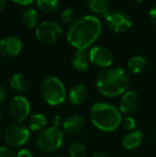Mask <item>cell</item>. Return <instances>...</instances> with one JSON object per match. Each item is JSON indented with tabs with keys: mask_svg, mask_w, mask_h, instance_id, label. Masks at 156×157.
I'll return each mask as SVG.
<instances>
[{
	"mask_svg": "<svg viewBox=\"0 0 156 157\" xmlns=\"http://www.w3.org/2000/svg\"><path fill=\"white\" fill-rule=\"evenodd\" d=\"M12 1L16 2V3H18V4H23V6H29L34 0H12Z\"/></svg>",
	"mask_w": 156,
	"mask_h": 157,
	"instance_id": "cell-30",
	"label": "cell"
},
{
	"mask_svg": "<svg viewBox=\"0 0 156 157\" xmlns=\"http://www.w3.org/2000/svg\"><path fill=\"white\" fill-rule=\"evenodd\" d=\"M96 89L106 97H117L124 94L128 87V76L123 68L110 67L96 77Z\"/></svg>",
	"mask_w": 156,
	"mask_h": 157,
	"instance_id": "cell-2",
	"label": "cell"
},
{
	"mask_svg": "<svg viewBox=\"0 0 156 157\" xmlns=\"http://www.w3.org/2000/svg\"><path fill=\"white\" fill-rule=\"evenodd\" d=\"M106 24L112 31L126 32L131 27V18L126 12L121 10H110L104 15Z\"/></svg>",
	"mask_w": 156,
	"mask_h": 157,
	"instance_id": "cell-8",
	"label": "cell"
},
{
	"mask_svg": "<svg viewBox=\"0 0 156 157\" xmlns=\"http://www.w3.org/2000/svg\"><path fill=\"white\" fill-rule=\"evenodd\" d=\"M72 18H73V9H64L61 13V23L63 25H69L70 23H72Z\"/></svg>",
	"mask_w": 156,
	"mask_h": 157,
	"instance_id": "cell-25",
	"label": "cell"
},
{
	"mask_svg": "<svg viewBox=\"0 0 156 157\" xmlns=\"http://www.w3.org/2000/svg\"><path fill=\"white\" fill-rule=\"evenodd\" d=\"M30 103L23 95H16L9 103V114L15 123H21L29 117Z\"/></svg>",
	"mask_w": 156,
	"mask_h": 157,
	"instance_id": "cell-9",
	"label": "cell"
},
{
	"mask_svg": "<svg viewBox=\"0 0 156 157\" xmlns=\"http://www.w3.org/2000/svg\"><path fill=\"white\" fill-rule=\"evenodd\" d=\"M87 3L90 10L96 14L105 15L109 11L108 0H88Z\"/></svg>",
	"mask_w": 156,
	"mask_h": 157,
	"instance_id": "cell-22",
	"label": "cell"
},
{
	"mask_svg": "<svg viewBox=\"0 0 156 157\" xmlns=\"http://www.w3.org/2000/svg\"><path fill=\"white\" fill-rule=\"evenodd\" d=\"M102 32V23L96 16L85 15L73 21L67 30V42L76 49H87Z\"/></svg>",
	"mask_w": 156,
	"mask_h": 157,
	"instance_id": "cell-1",
	"label": "cell"
},
{
	"mask_svg": "<svg viewBox=\"0 0 156 157\" xmlns=\"http://www.w3.org/2000/svg\"><path fill=\"white\" fill-rule=\"evenodd\" d=\"M140 104L139 95L136 91L129 90L124 94L121 95L120 103H119V110L121 113L131 114L137 110Z\"/></svg>",
	"mask_w": 156,
	"mask_h": 157,
	"instance_id": "cell-11",
	"label": "cell"
},
{
	"mask_svg": "<svg viewBox=\"0 0 156 157\" xmlns=\"http://www.w3.org/2000/svg\"><path fill=\"white\" fill-rule=\"evenodd\" d=\"M152 141H153V142H154L155 144H156V130L154 132V134L152 135Z\"/></svg>",
	"mask_w": 156,
	"mask_h": 157,
	"instance_id": "cell-33",
	"label": "cell"
},
{
	"mask_svg": "<svg viewBox=\"0 0 156 157\" xmlns=\"http://www.w3.org/2000/svg\"><path fill=\"white\" fill-rule=\"evenodd\" d=\"M59 0H36V6L39 10L44 14L55 13L59 8Z\"/></svg>",
	"mask_w": 156,
	"mask_h": 157,
	"instance_id": "cell-21",
	"label": "cell"
},
{
	"mask_svg": "<svg viewBox=\"0 0 156 157\" xmlns=\"http://www.w3.org/2000/svg\"><path fill=\"white\" fill-rule=\"evenodd\" d=\"M16 157H33V155H32V153H31L30 150L23 147V149H21L18 152H17Z\"/></svg>",
	"mask_w": 156,
	"mask_h": 157,
	"instance_id": "cell-27",
	"label": "cell"
},
{
	"mask_svg": "<svg viewBox=\"0 0 156 157\" xmlns=\"http://www.w3.org/2000/svg\"><path fill=\"white\" fill-rule=\"evenodd\" d=\"M0 134H1V128H0Z\"/></svg>",
	"mask_w": 156,
	"mask_h": 157,
	"instance_id": "cell-36",
	"label": "cell"
},
{
	"mask_svg": "<svg viewBox=\"0 0 156 157\" xmlns=\"http://www.w3.org/2000/svg\"><path fill=\"white\" fill-rule=\"evenodd\" d=\"M6 0H0V12H1L2 9H3L4 6H6Z\"/></svg>",
	"mask_w": 156,
	"mask_h": 157,
	"instance_id": "cell-32",
	"label": "cell"
},
{
	"mask_svg": "<svg viewBox=\"0 0 156 157\" xmlns=\"http://www.w3.org/2000/svg\"><path fill=\"white\" fill-rule=\"evenodd\" d=\"M69 153L70 157H86L87 155L85 144L80 141H76V142L72 143L69 149Z\"/></svg>",
	"mask_w": 156,
	"mask_h": 157,
	"instance_id": "cell-23",
	"label": "cell"
},
{
	"mask_svg": "<svg viewBox=\"0 0 156 157\" xmlns=\"http://www.w3.org/2000/svg\"><path fill=\"white\" fill-rule=\"evenodd\" d=\"M47 125V118L43 113H34L29 120V130L31 132H39L43 130Z\"/></svg>",
	"mask_w": 156,
	"mask_h": 157,
	"instance_id": "cell-20",
	"label": "cell"
},
{
	"mask_svg": "<svg viewBox=\"0 0 156 157\" xmlns=\"http://www.w3.org/2000/svg\"><path fill=\"white\" fill-rule=\"evenodd\" d=\"M88 97V89L83 85H77L74 86L69 92L67 99L74 106H77L82 104Z\"/></svg>",
	"mask_w": 156,
	"mask_h": 157,
	"instance_id": "cell-14",
	"label": "cell"
},
{
	"mask_svg": "<svg viewBox=\"0 0 156 157\" xmlns=\"http://www.w3.org/2000/svg\"><path fill=\"white\" fill-rule=\"evenodd\" d=\"M36 39L42 43L52 45L59 41L62 35V29L55 21H42L36 29Z\"/></svg>",
	"mask_w": 156,
	"mask_h": 157,
	"instance_id": "cell-7",
	"label": "cell"
},
{
	"mask_svg": "<svg viewBox=\"0 0 156 157\" xmlns=\"http://www.w3.org/2000/svg\"><path fill=\"white\" fill-rule=\"evenodd\" d=\"M85 126V120L81 116H71L63 122V129L69 134L79 132Z\"/></svg>",
	"mask_w": 156,
	"mask_h": 157,
	"instance_id": "cell-16",
	"label": "cell"
},
{
	"mask_svg": "<svg viewBox=\"0 0 156 157\" xmlns=\"http://www.w3.org/2000/svg\"><path fill=\"white\" fill-rule=\"evenodd\" d=\"M41 94L43 99L50 106L62 104L67 98V89L62 81L54 76L46 77L41 83Z\"/></svg>",
	"mask_w": 156,
	"mask_h": 157,
	"instance_id": "cell-4",
	"label": "cell"
},
{
	"mask_svg": "<svg viewBox=\"0 0 156 157\" xmlns=\"http://www.w3.org/2000/svg\"><path fill=\"white\" fill-rule=\"evenodd\" d=\"M92 157H111V156L108 155L107 153H104V152H97V153L93 154Z\"/></svg>",
	"mask_w": 156,
	"mask_h": 157,
	"instance_id": "cell-31",
	"label": "cell"
},
{
	"mask_svg": "<svg viewBox=\"0 0 156 157\" xmlns=\"http://www.w3.org/2000/svg\"><path fill=\"white\" fill-rule=\"evenodd\" d=\"M2 114H3V111H2V109L0 108V118L2 117Z\"/></svg>",
	"mask_w": 156,
	"mask_h": 157,
	"instance_id": "cell-34",
	"label": "cell"
},
{
	"mask_svg": "<svg viewBox=\"0 0 156 157\" xmlns=\"http://www.w3.org/2000/svg\"><path fill=\"white\" fill-rule=\"evenodd\" d=\"M146 60L142 56H135L127 61V70L131 74H139L146 68Z\"/></svg>",
	"mask_w": 156,
	"mask_h": 157,
	"instance_id": "cell-18",
	"label": "cell"
},
{
	"mask_svg": "<svg viewBox=\"0 0 156 157\" xmlns=\"http://www.w3.org/2000/svg\"><path fill=\"white\" fill-rule=\"evenodd\" d=\"M90 119L97 129L105 132L116 130L122 122L120 110L108 103H95L90 109Z\"/></svg>",
	"mask_w": 156,
	"mask_h": 157,
	"instance_id": "cell-3",
	"label": "cell"
},
{
	"mask_svg": "<svg viewBox=\"0 0 156 157\" xmlns=\"http://www.w3.org/2000/svg\"><path fill=\"white\" fill-rule=\"evenodd\" d=\"M121 125L125 130L131 132V130H135L136 128V120L131 117H125L124 119H122Z\"/></svg>",
	"mask_w": 156,
	"mask_h": 157,
	"instance_id": "cell-24",
	"label": "cell"
},
{
	"mask_svg": "<svg viewBox=\"0 0 156 157\" xmlns=\"http://www.w3.org/2000/svg\"><path fill=\"white\" fill-rule=\"evenodd\" d=\"M90 61L100 67H108L113 63V54L105 46H94L89 52Z\"/></svg>",
	"mask_w": 156,
	"mask_h": 157,
	"instance_id": "cell-10",
	"label": "cell"
},
{
	"mask_svg": "<svg viewBox=\"0 0 156 157\" xmlns=\"http://www.w3.org/2000/svg\"><path fill=\"white\" fill-rule=\"evenodd\" d=\"M6 90H4V88L0 85V105L4 103V101H6Z\"/></svg>",
	"mask_w": 156,
	"mask_h": 157,
	"instance_id": "cell-29",
	"label": "cell"
},
{
	"mask_svg": "<svg viewBox=\"0 0 156 157\" xmlns=\"http://www.w3.org/2000/svg\"><path fill=\"white\" fill-rule=\"evenodd\" d=\"M64 142V135L62 130L57 127V121L55 125L43 129L36 137V147L44 153H52L59 150Z\"/></svg>",
	"mask_w": 156,
	"mask_h": 157,
	"instance_id": "cell-5",
	"label": "cell"
},
{
	"mask_svg": "<svg viewBox=\"0 0 156 157\" xmlns=\"http://www.w3.org/2000/svg\"><path fill=\"white\" fill-rule=\"evenodd\" d=\"M0 157H16L15 153L6 147H0Z\"/></svg>",
	"mask_w": 156,
	"mask_h": 157,
	"instance_id": "cell-26",
	"label": "cell"
},
{
	"mask_svg": "<svg viewBox=\"0 0 156 157\" xmlns=\"http://www.w3.org/2000/svg\"><path fill=\"white\" fill-rule=\"evenodd\" d=\"M90 57L89 52L86 49H77L75 52L72 59V64L76 70L80 71V72H85L89 68L90 66Z\"/></svg>",
	"mask_w": 156,
	"mask_h": 157,
	"instance_id": "cell-15",
	"label": "cell"
},
{
	"mask_svg": "<svg viewBox=\"0 0 156 157\" xmlns=\"http://www.w3.org/2000/svg\"><path fill=\"white\" fill-rule=\"evenodd\" d=\"M143 134L140 130L127 132L122 138V145L125 150H135L142 143Z\"/></svg>",
	"mask_w": 156,
	"mask_h": 157,
	"instance_id": "cell-13",
	"label": "cell"
},
{
	"mask_svg": "<svg viewBox=\"0 0 156 157\" xmlns=\"http://www.w3.org/2000/svg\"><path fill=\"white\" fill-rule=\"evenodd\" d=\"M23 48V43L17 36H8L0 41V54L3 57H16Z\"/></svg>",
	"mask_w": 156,
	"mask_h": 157,
	"instance_id": "cell-12",
	"label": "cell"
},
{
	"mask_svg": "<svg viewBox=\"0 0 156 157\" xmlns=\"http://www.w3.org/2000/svg\"><path fill=\"white\" fill-rule=\"evenodd\" d=\"M149 16H150L151 21L154 24H156V4H154V6L151 8L150 12H149Z\"/></svg>",
	"mask_w": 156,
	"mask_h": 157,
	"instance_id": "cell-28",
	"label": "cell"
},
{
	"mask_svg": "<svg viewBox=\"0 0 156 157\" xmlns=\"http://www.w3.org/2000/svg\"><path fill=\"white\" fill-rule=\"evenodd\" d=\"M3 138L10 147H23L29 140L30 130L21 123H12L4 129Z\"/></svg>",
	"mask_w": 156,
	"mask_h": 157,
	"instance_id": "cell-6",
	"label": "cell"
},
{
	"mask_svg": "<svg viewBox=\"0 0 156 157\" xmlns=\"http://www.w3.org/2000/svg\"><path fill=\"white\" fill-rule=\"evenodd\" d=\"M39 21V15L34 9L28 8L21 14V23L27 28H33L38 25Z\"/></svg>",
	"mask_w": 156,
	"mask_h": 157,
	"instance_id": "cell-19",
	"label": "cell"
},
{
	"mask_svg": "<svg viewBox=\"0 0 156 157\" xmlns=\"http://www.w3.org/2000/svg\"><path fill=\"white\" fill-rule=\"evenodd\" d=\"M54 157H67V156H54Z\"/></svg>",
	"mask_w": 156,
	"mask_h": 157,
	"instance_id": "cell-35",
	"label": "cell"
},
{
	"mask_svg": "<svg viewBox=\"0 0 156 157\" xmlns=\"http://www.w3.org/2000/svg\"><path fill=\"white\" fill-rule=\"evenodd\" d=\"M10 86L17 93H24L28 90L29 82L28 79L21 73H15L10 79Z\"/></svg>",
	"mask_w": 156,
	"mask_h": 157,
	"instance_id": "cell-17",
	"label": "cell"
}]
</instances>
